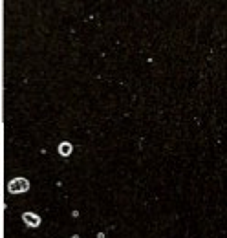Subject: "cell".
Here are the masks:
<instances>
[{"label":"cell","instance_id":"2","mask_svg":"<svg viewBox=\"0 0 227 238\" xmlns=\"http://www.w3.org/2000/svg\"><path fill=\"white\" fill-rule=\"evenodd\" d=\"M22 220H24L26 225H30V227H39L40 225V216L35 214V213H24Z\"/></svg>","mask_w":227,"mask_h":238},{"label":"cell","instance_id":"3","mask_svg":"<svg viewBox=\"0 0 227 238\" xmlns=\"http://www.w3.org/2000/svg\"><path fill=\"white\" fill-rule=\"evenodd\" d=\"M59 152H60V156H70V152H72V143H68V141H64V143H60L59 145Z\"/></svg>","mask_w":227,"mask_h":238},{"label":"cell","instance_id":"1","mask_svg":"<svg viewBox=\"0 0 227 238\" xmlns=\"http://www.w3.org/2000/svg\"><path fill=\"white\" fill-rule=\"evenodd\" d=\"M27 189H30V181H27L26 178H15V180H11V181H9V185H8V190H9L11 194L26 192Z\"/></svg>","mask_w":227,"mask_h":238}]
</instances>
